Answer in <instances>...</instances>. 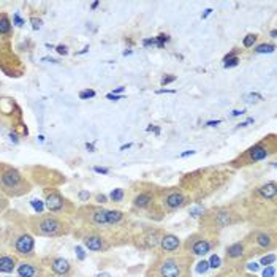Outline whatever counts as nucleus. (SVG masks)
Listing matches in <instances>:
<instances>
[{"label":"nucleus","mask_w":277,"mask_h":277,"mask_svg":"<svg viewBox=\"0 0 277 277\" xmlns=\"http://www.w3.org/2000/svg\"><path fill=\"white\" fill-rule=\"evenodd\" d=\"M193 256L187 253L159 255L146 277H190Z\"/></svg>","instance_id":"obj_1"},{"label":"nucleus","mask_w":277,"mask_h":277,"mask_svg":"<svg viewBox=\"0 0 277 277\" xmlns=\"http://www.w3.org/2000/svg\"><path fill=\"white\" fill-rule=\"evenodd\" d=\"M76 217L83 222L84 227L90 228H111L114 225H119L121 222L125 219V212L117 211V209H105L102 206H92V205H84L76 209Z\"/></svg>","instance_id":"obj_2"},{"label":"nucleus","mask_w":277,"mask_h":277,"mask_svg":"<svg viewBox=\"0 0 277 277\" xmlns=\"http://www.w3.org/2000/svg\"><path fill=\"white\" fill-rule=\"evenodd\" d=\"M275 151H277V138L274 133H271V135L265 136L263 140H260L258 143L252 144L250 147H247L244 152L236 155L233 160H230L228 166L233 170L246 168V166H250L253 163L266 160L268 157L274 155Z\"/></svg>","instance_id":"obj_3"},{"label":"nucleus","mask_w":277,"mask_h":277,"mask_svg":"<svg viewBox=\"0 0 277 277\" xmlns=\"http://www.w3.org/2000/svg\"><path fill=\"white\" fill-rule=\"evenodd\" d=\"M29 230L33 236L42 238H62L71 231L67 220L55 214H36L27 219Z\"/></svg>","instance_id":"obj_4"},{"label":"nucleus","mask_w":277,"mask_h":277,"mask_svg":"<svg viewBox=\"0 0 277 277\" xmlns=\"http://www.w3.org/2000/svg\"><path fill=\"white\" fill-rule=\"evenodd\" d=\"M32 190L30 181L10 163L0 162V193L5 196H23Z\"/></svg>","instance_id":"obj_5"},{"label":"nucleus","mask_w":277,"mask_h":277,"mask_svg":"<svg viewBox=\"0 0 277 277\" xmlns=\"http://www.w3.org/2000/svg\"><path fill=\"white\" fill-rule=\"evenodd\" d=\"M0 127L8 128L16 136H27L29 133L23 121V111L11 97H0Z\"/></svg>","instance_id":"obj_6"},{"label":"nucleus","mask_w":277,"mask_h":277,"mask_svg":"<svg viewBox=\"0 0 277 277\" xmlns=\"http://www.w3.org/2000/svg\"><path fill=\"white\" fill-rule=\"evenodd\" d=\"M239 222H243V217L238 211H234L231 206H219L212 208L209 211H205L201 214V225L203 228L211 230V231H220L227 227L236 225Z\"/></svg>","instance_id":"obj_7"},{"label":"nucleus","mask_w":277,"mask_h":277,"mask_svg":"<svg viewBox=\"0 0 277 277\" xmlns=\"http://www.w3.org/2000/svg\"><path fill=\"white\" fill-rule=\"evenodd\" d=\"M192 203V198L179 187H166V189H157L155 195V211L160 214L173 212L177 209H182L189 206Z\"/></svg>","instance_id":"obj_8"},{"label":"nucleus","mask_w":277,"mask_h":277,"mask_svg":"<svg viewBox=\"0 0 277 277\" xmlns=\"http://www.w3.org/2000/svg\"><path fill=\"white\" fill-rule=\"evenodd\" d=\"M219 246V236L215 231L203 228L201 231H195L190 234L186 243L182 244V249L190 256H205L212 252Z\"/></svg>","instance_id":"obj_9"},{"label":"nucleus","mask_w":277,"mask_h":277,"mask_svg":"<svg viewBox=\"0 0 277 277\" xmlns=\"http://www.w3.org/2000/svg\"><path fill=\"white\" fill-rule=\"evenodd\" d=\"M43 193H45V206L51 214L61 215V214H67V212L75 211V206H73L71 203L61 193L59 189L46 187Z\"/></svg>","instance_id":"obj_10"},{"label":"nucleus","mask_w":277,"mask_h":277,"mask_svg":"<svg viewBox=\"0 0 277 277\" xmlns=\"http://www.w3.org/2000/svg\"><path fill=\"white\" fill-rule=\"evenodd\" d=\"M78 236L81 238L84 247L90 252H106L111 247V243L95 228L83 227V230L78 233Z\"/></svg>","instance_id":"obj_11"},{"label":"nucleus","mask_w":277,"mask_h":277,"mask_svg":"<svg viewBox=\"0 0 277 277\" xmlns=\"http://www.w3.org/2000/svg\"><path fill=\"white\" fill-rule=\"evenodd\" d=\"M42 263L45 268H48L54 275H57V277H71L73 275V266L64 256L48 255L43 258Z\"/></svg>","instance_id":"obj_12"},{"label":"nucleus","mask_w":277,"mask_h":277,"mask_svg":"<svg viewBox=\"0 0 277 277\" xmlns=\"http://www.w3.org/2000/svg\"><path fill=\"white\" fill-rule=\"evenodd\" d=\"M13 250L16 256L26 258V260H30V258L35 256V239L32 233H21L19 236L14 238L13 241Z\"/></svg>","instance_id":"obj_13"},{"label":"nucleus","mask_w":277,"mask_h":277,"mask_svg":"<svg viewBox=\"0 0 277 277\" xmlns=\"http://www.w3.org/2000/svg\"><path fill=\"white\" fill-rule=\"evenodd\" d=\"M253 252V247H249V241L244 239V241H238L231 246L227 247L225 250V262L233 265L238 262H244L246 258H249ZM255 253V252H253Z\"/></svg>","instance_id":"obj_14"},{"label":"nucleus","mask_w":277,"mask_h":277,"mask_svg":"<svg viewBox=\"0 0 277 277\" xmlns=\"http://www.w3.org/2000/svg\"><path fill=\"white\" fill-rule=\"evenodd\" d=\"M247 241H249V244H252V247L255 246V250H262V252L274 250L275 249V233H274V230L255 231L250 234V238H247Z\"/></svg>","instance_id":"obj_15"},{"label":"nucleus","mask_w":277,"mask_h":277,"mask_svg":"<svg viewBox=\"0 0 277 277\" xmlns=\"http://www.w3.org/2000/svg\"><path fill=\"white\" fill-rule=\"evenodd\" d=\"M155 195L157 189H144L138 192L132 200V208L135 211H155Z\"/></svg>","instance_id":"obj_16"},{"label":"nucleus","mask_w":277,"mask_h":277,"mask_svg":"<svg viewBox=\"0 0 277 277\" xmlns=\"http://www.w3.org/2000/svg\"><path fill=\"white\" fill-rule=\"evenodd\" d=\"M43 263L42 262H30L24 260L21 263H17L16 272L19 277H40L43 274Z\"/></svg>","instance_id":"obj_17"},{"label":"nucleus","mask_w":277,"mask_h":277,"mask_svg":"<svg viewBox=\"0 0 277 277\" xmlns=\"http://www.w3.org/2000/svg\"><path fill=\"white\" fill-rule=\"evenodd\" d=\"M181 247H182V243H181L179 236H176L173 233H163L162 234L160 244H159V249H160L162 253H165V255L177 253Z\"/></svg>","instance_id":"obj_18"},{"label":"nucleus","mask_w":277,"mask_h":277,"mask_svg":"<svg viewBox=\"0 0 277 277\" xmlns=\"http://www.w3.org/2000/svg\"><path fill=\"white\" fill-rule=\"evenodd\" d=\"M253 193L258 195L260 198H263V200H266V201L275 203L277 201V184H275V181H269V182L263 184V186L256 187L253 190Z\"/></svg>","instance_id":"obj_19"},{"label":"nucleus","mask_w":277,"mask_h":277,"mask_svg":"<svg viewBox=\"0 0 277 277\" xmlns=\"http://www.w3.org/2000/svg\"><path fill=\"white\" fill-rule=\"evenodd\" d=\"M165 231L162 230H155V228H149L146 230L144 234H143V241H144V247L146 249H155L159 247L160 244V239H162V234Z\"/></svg>","instance_id":"obj_20"},{"label":"nucleus","mask_w":277,"mask_h":277,"mask_svg":"<svg viewBox=\"0 0 277 277\" xmlns=\"http://www.w3.org/2000/svg\"><path fill=\"white\" fill-rule=\"evenodd\" d=\"M17 256L13 253H0V272L2 274H10L16 269L17 266Z\"/></svg>","instance_id":"obj_21"},{"label":"nucleus","mask_w":277,"mask_h":277,"mask_svg":"<svg viewBox=\"0 0 277 277\" xmlns=\"http://www.w3.org/2000/svg\"><path fill=\"white\" fill-rule=\"evenodd\" d=\"M11 32H13V24H11L10 16H8V13L2 11V13H0V36H4V38H10Z\"/></svg>","instance_id":"obj_22"},{"label":"nucleus","mask_w":277,"mask_h":277,"mask_svg":"<svg viewBox=\"0 0 277 277\" xmlns=\"http://www.w3.org/2000/svg\"><path fill=\"white\" fill-rule=\"evenodd\" d=\"M108 198H109L111 201H114V203H121V201H124V198H125V190L121 189V187H117V189H114L113 192L109 193Z\"/></svg>","instance_id":"obj_23"},{"label":"nucleus","mask_w":277,"mask_h":277,"mask_svg":"<svg viewBox=\"0 0 277 277\" xmlns=\"http://www.w3.org/2000/svg\"><path fill=\"white\" fill-rule=\"evenodd\" d=\"M274 49H275V46L272 43H263V45H258L253 49V52L255 54H269V52H274Z\"/></svg>","instance_id":"obj_24"},{"label":"nucleus","mask_w":277,"mask_h":277,"mask_svg":"<svg viewBox=\"0 0 277 277\" xmlns=\"http://www.w3.org/2000/svg\"><path fill=\"white\" fill-rule=\"evenodd\" d=\"M256 40H258V35L256 33H247L246 36H244V40H243V46L244 48H253V45L256 43Z\"/></svg>","instance_id":"obj_25"},{"label":"nucleus","mask_w":277,"mask_h":277,"mask_svg":"<svg viewBox=\"0 0 277 277\" xmlns=\"http://www.w3.org/2000/svg\"><path fill=\"white\" fill-rule=\"evenodd\" d=\"M274 262H275V255H274V253H269V255L262 256L260 265H263V266H269V265H274Z\"/></svg>","instance_id":"obj_26"},{"label":"nucleus","mask_w":277,"mask_h":277,"mask_svg":"<svg viewBox=\"0 0 277 277\" xmlns=\"http://www.w3.org/2000/svg\"><path fill=\"white\" fill-rule=\"evenodd\" d=\"M97 94H95V90H92V89H86V90H81L80 92V98L81 100H87V98H94Z\"/></svg>","instance_id":"obj_27"},{"label":"nucleus","mask_w":277,"mask_h":277,"mask_svg":"<svg viewBox=\"0 0 277 277\" xmlns=\"http://www.w3.org/2000/svg\"><path fill=\"white\" fill-rule=\"evenodd\" d=\"M224 65H225V68H231V67H236L238 64H239V57L236 55V57H228V59H224Z\"/></svg>","instance_id":"obj_28"},{"label":"nucleus","mask_w":277,"mask_h":277,"mask_svg":"<svg viewBox=\"0 0 277 277\" xmlns=\"http://www.w3.org/2000/svg\"><path fill=\"white\" fill-rule=\"evenodd\" d=\"M260 100H263V97L260 94H249V95H246V102L247 103H255V102H260Z\"/></svg>","instance_id":"obj_29"},{"label":"nucleus","mask_w":277,"mask_h":277,"mask_svg":"<svg viewBox=\"0 0 277 277\" xmlns=\"http://www.w3.org/2000/svg\"><path fill=\"white\" fill-rule=\"evenodd\" d=\"M176 80H177V78H176L174 75H166V76H163V78H162L160 84H162V86H168V84L174 83Z\"/></svg>","instance_id":"obj_30"},{"label":"nucleus","mask_w":277,"mask_h":277,"mask_svg":"<svg viewBox=\"0 0 277 277\" xmlns=\"http://www.w3.org/2000/svg\"><path fill=\"white\" fill-rule=\"evenodd\" d=\"M7 208H8V198L0 193V214H2Z\"/></svg>","instance_id":"obj_31"},{"label":"nucleus","mask_w":277,"mask_h":277,"mask_svg":"<svg viewBox=\"0 0 277 277\" xmlns=\"http://www.w3.org/2000/svg\"><path fill=\"white\" fill-rule=\"evenodd\" d=\"M208 263H209V268H219L220 266V258L217 255H212Z\"/></svg>","instance_id":"obj_32"},{"label":"nucleus","mask_w":277,"mask_h":277,"mask_svg":"<svg viewBox=\"0 0 277 277\" xmlns=\"http://www.w3.org/2000/svg\"><path fill=\"white\" fill-rule=\"evenodd\" d=\"M274 275H275V269H274V266H272V265L266 266V269L263 271V277H274Z\"/></svg>","instance_id":"obj_33"},{"label":"nucleus","mask_w":277,"mask_h":277,"mask_svg":"<svg viewBox=\"0 0 277 277\" xmlns=\"http://www.w3.org/2000/svg\"><path fill=\"white\" fill-rule=\"evenodd\" d=\"M78 198H80V201H84V203H87V201L90 200V193H89L87 190H81V192L78 193Z\"/></svg>","instance_id":"obj_34"},{"label":"nucleus","mask_w":277,"mask_h":277,"mask_svg":"<svg viewBox=\"0 0 277 277\" xmlns=\"http://www.w3.org/2000/svg\"><path fill=\"white\" fill-rule=\"evenodd\" d=\"M30 23H32V27H33V30H38L40 27H42V19H36V17H30Z\"/></svg>","instance_id":"obj_35"},{"label":"nucleus","mask_w":277,"mask_h":277,"mask_svg":"<svg viewBox=\"0 0 277 277\" xmlns=\"http://www.w3.org/2000/svg\"><path fill=\"white\" fill-rule=\"evenodd\" d=\"M208 268H209V263H208V262H201V263H198V269H196V271L201 274V272H206Z\"/></svg>","instance_id":"obj_36"},{"label":"nucleus","mask_w":277,"mask_h":277,"mask_svg":"<svg viewBox=\"0 0 277 277\" xmlns=\"http://www.w3.org/2000/svg\"><path fill=\"white\" fill-rule=\"evenodd\" d=\"M95 200H97V203L98 205H103V203H108V196L106 195H95Z\"/></svg>","instance_id":"obj_37"},{"label":"nucleus","mask_w":277,"mask_h":277,"mask_svg":"<svg viewBox=\"0 0 277 277\" xmlns=\"http://www.w3.org/2000/svg\"><path fill=\"white\" fill-rule=\"evenodd\" d=\"M55 49H57V52L62 54V55H67V54H68V48H67L65 45H59Z\"/></svg>","instance_id":"obj_38"},{"label":"nucleus","mask_w":277,"mask_h":277,"mask_svg":"<svg viewBox=\"0 0 277 277\" xmlns=\"http://www.w3.org/2000/svg\"><path fill=\"white\" fill-rule=\"evenodd\" d=\"M75 250H76V253H78V258H80V260H84V258H86V253H84L83 247H80V246H78Z\"/></svg>","instance_id":"obj_39"},{"label":"nucleus","mask_w":277,"mask_h":277,"mask_svg":"<svg viewBox=\"0 0 277 277\" xmlns=\"http://www.w3.org/2000/svg\"><path fill=\"white\" fill-rule=\"evenodd\" d=\"M14 21H16V26H19V27L24 24V21L19 17V14H14Z\"/></svg>","instance_id":"obj_40"},{"label":"nucleus","mask_w":277,"mask_h":277,"mask_svg":"<svg viewBox=\"0 0 277 277\" xmlns=\"http://www.w3.org/2000/svg\"><path fill=\"white\" fill-rule=\"evenodd\" d=\"M109 100H121V98H124V95H114V94H108L106 95Z\"/></svg>","instance_id":"obj_41"},{"label":"nucleus","mask_w":277,"mask_h":277,"mask_svg":"<svg viewBox=\"0 0 277 277\" xmlns=\"http://www.w3.org/2000/svg\"><path fill=\"white\" fill-rule=\"evenodd\" d=\"M95 170V173H102V174H108L109 173V170H106V168H98V166H97V168H94Z\"/></svg>","instance_id":"obj_42"},{"label":"nucleus","mask_w":277,"mask_h":277,"mask_svg":"<svg viewBox=\"0 0 277 277\" xmlns=\"http://www.w3.org/2000/svg\"><path fill=\"white\" fill-rule=\"evenodd\" d=\"M157 94H174V90H166V89H162V90H157Z\"/></svg>","instance_id":"obj_43"},{"label":"nucleus","mask_w":277,"mask_h":277,"mask_svg":"<svg viewBox=\"0 0 277 277\" xmlns=\"http://www.w3.org/2000/svg\"><path fill=\"white\" fill-rule=\"evenodd\" d=\"M244 113H246V111H244V109H241V111H239V109H234V111H233V114H231V116H239V114H244Z\"/></svg>","instance_id":"obj_44"},{"label":"nucleus","mask_w":277,"mask_h":277,"mask_svg":"<svg viewBox=\"0 0 277 277\" xmlns=\"http://www.w3.org/2000/svg\"><path fill=\"white\" fill-rule=\"evenodd\" d=\"M211 13H212V8H208V10H206V13H205V14H203L201 17H203V19H206V17H208V16H209Z\"/></svg>","instance_id":"obj_45"},{"label":"nucleus","mask_w":277,"mask_h":277,"mask_svg":"<svg viewBox=\"0 0 277 277\" xmlns=\"http://www.w3.org/2000/svg\"><path fill=\"white\" fill-rule=\"evenodd\" d=\"M98 5H100V2H94V4L90 5V8H92V10H95V8H97Z\"/></svg>","instance_id":"obj_46"},{"label":"nucleus","mask_w":277,"mask_h":277,"mask_svg":"<svg viewBox=\"0 0 277 277\" xmlns=\"http://www.w3.org/2000/svg\"><path fill=\"white\" fill-rule=\"evenodd\" d=\"M122 90H124V87H117V89H114V95H116V94H121Z\"/></svg>","instance_id":"obj_47"},{"label":"nucleus","mask_w":277,"mask_h":277,"mask_svg":"<svg viewBox=\"0 0 277 277\" xmlns=\"http://www.w3.org/2000/svg\"><path fill=\"white\" fill-rule=\"evenodd\" d=\"M275 36H277V30L274 29V30H271V38H275Z\"/></svg>","instance_id":"obj_48"},{"label":"nucleus","mask_w":277,"mask_h":277,"mask_svg":"<svg viewBox=\"0 0 277 277\" xmlns=\"http://www.w3.org/2000/svg\"><path fill=\"white\" fill-rule=\"evenodd\" d=\"M97 277H111V274H108V272H102V274H98Z\"/></svg>","instance_id":"obj_49"}]
</instances>
